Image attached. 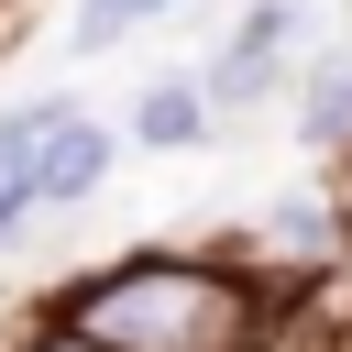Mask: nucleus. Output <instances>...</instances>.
<instances>
[{"instance_id": "nucleus-1", "label": "nucleus", "mask_w": 352, "mask_h": 352, "mask_svg": "<svg viewBox=\"0 0 352 352\" xmlns=\"http://www.w3.org/2000/svg\"><path fill=\"white\" fill-rule=\"evenodd\" d=\"M55 341H77V352H264L275 286L242 264H198V253H132L55 297Z\"/></svg>"}, {"instance_id": "nucleus-2", "label": "nucleus", "mask_w": 352, "mask_h": 352, "mask_svg": "<svg viewBox=\"0 0 352 352\" xmlns=\"http://www.w3.org/2000/svg\"><path fill=\"white\" fill-rule=\"evenodd\" d=\"M297 33H308V11H297V0H253V11L231 22V44L209 55V77H198V88H209L220 110H242V99H264V88L286 77V55H297Z\"/></svg>"}, {"instance_id": "nucleus-3", "label": "nucleus", "mask_w": 352, "mask_h": 352, "mask_svg": "<svg viewBox=\"0 0 352 352\" xmlns=\"http://www.w3.org/2000/svg\"><path fill=\"white\" fill-rule=\"evenodd\" d=\"M99 176H110V132H99L88 110H66V121H55V143L33 154V176H22V187H33V198H55V209H77V198H99Z\"/></svg>"}, {"instance_id": "nucleus-4", "label": "nucleus", "mask_w": 352, "mask_h": 352, "mask_svg": "<svg viewBox=\"0 0 352 352\" xmlns=\"http://www.w3.org/2000/svg\"><path fill=\"white\" fill-rule=\"evenodd\" d=\"M209 132V88L198 77H154L143 99H132V143H154V154H187Z\"/></svg>"}, {"instance_id": "nucleus-5", "label": "nucleus", "mask_w": 352, "mask_h": 352, "mask_svg": "<svg viewBox=\"0 0 352 352\" xmlns=\"http://www.w3.org/2000/svg\"><path fill=\"white\" fill-rule=\"evenodd\" d=\"M297 143H352V44H330L297 77Z\"/></svg>"}, {"instance_id": "nucleus-6", "label": "nucleus", "mask_w": 352, "mask_h": 352, "mask_svg": "<svg viewBox=\"0 0 352 352\" xmlns=\"http://www.w3.org/2000/svg\"><path fill=\"white\" fill-rule=\"evenodd\" d=\"M264 253H286V264L341 253V209H330V198H275V209H264Z\"/></svg>"}, {"instance_id": "nucleus-7", "label": "nucleus", "mask_w": 352, "mask_h": 352, "mask_svg": "<svg viewBox=\"0 0 352 352\" xmlns=\"http://www.w3.org/2000/svg\"><path fill=\"white\" fill-rule=\"evenodd\" d=\"M176 0H77V22H66V44L77 55H110L121 33H143V22H165Z\"/></svg>"}, {"instance_id": "nucleus-8", "label": "nucleus", "mask_w": 352, "mask_h": 352, "mask_svg": "<svg viewBox=\"0 0 352 352\" xmlns=\"http://www.w3.org/2000/svg\"><path fill=\"white\" fill-rule=\"evenodd\" d=\"M66 110H77V99H22V110H0V176H33V154L55 143Z\"/></svg>"}, {"instance_id": "nucleus-9", "label": "nucleus", "mask_w": 352, "mask_h": 352, "mask_svg": "<svg viewBox=\"0 0 352 352\" xmlns=\"http://www.w3.org/2000/svg\"><path fill=\"white\" fill-rule=\"evenodd\" d=\"M330 209H341V242H352V143H341V176H330Z\"/></svg>"}, {"instance_id": "nucleus-10", "label": "nucleus", "mask_w": 352, "mask_h": 352, "mask_svg": "<svg viewBox=\"0 0 352 352\" xmlns=\"http://www.w3.org/2000/svg\"><path fill=\"white\" fill-rule=\"evenodd\" d=\"M44 352H77V341H44Z\"/></svg>"}]
</instances>
